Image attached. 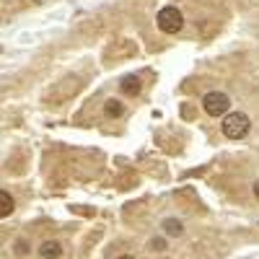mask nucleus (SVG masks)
Listing matches in <instances>:
<instances>
[{
	"label": "nucleus",
	"instance_id": "f257e3e1",
	"mask_svg": "<svg viewBox=\"0 0 259 259\" xmlns=\"http://www.w3.org/2000/svg\"><path fill=\"white\" fill-rule=\"evenodd\" d=\"M221 130H223V135H226L228 140H241V138L249 135L251 119H249L246 114H241V112H231V114H226Z\"/></svg>",
	"mask_w": 259,
	"mask_h": 259
},
{
	"label": "nucleus",
	"instance_id": "f03ea898",
	"mask_svg": "<svg viewBox=\"0 0 259 259\" xmlns=\"http://www.w3.org/2000/svg\"><path fill=\"white\" fill-rule=\"evenodd\" d=\"M156 24H158V29H161L163 34H177V31H182V26H184V16H182V11H179L177 6H166V8L158 11Z\"/></svg>",
	"mask_w": 259,
	"mask_h": 259
},
{
	"label": "nucleus",
	"instance_id": "7ed1b4c3",
	"mask_svg": "<svg viewBox=\"0 0 259 259\" xmlns=\"http://www.w3.org/2000/svg\"><path fill=\"white\" fill-rule=\"evenodd\" d=\"M202 109L210 114V117H223L228 109H231V99L223 94V91H210L202 96Z\"/></svg>",
	"mask_w": 259,
	"mask_h": 259
},
{
	"label": "nucleus",
	"instance_id": "20e7f679",
	"mask_svg": "<svg viewBox=\"0 0 259 259\" xmlns=\"http://www.w3.org/2000/svg\"><path fill=\"white\" fill-rule=\"evenodd\" d=\"M39 256H41V259H60V256H62L60 241H45V244L39 246Z\"/></svg>",
	"mask_w": 259,
	"mask_h": 259
},
{
	"label": "nucleus",
	"instance_id": "39448f33",
	"mask_svg": "<svg viewBox=\"0 0 259 259\" xmlns=\"http://www.w3.org/2000/svg\"><path fill=\"white\" fill-rule=\"evenodd\" d=\"M104 112H106V117H122L124 104H122L119 99H109V101L104 104Z\"/></svg>",
	"mask_w": 259,
	"mask_h": 259
},
{
	"label": "nucleus",
	"instance_id": "423d86ee",
	"mask_svg": "<svg viewBox=\"0 0 259 259\" xmlns=\"http://www.w3.org/2000/svg\"><path fill=\"white\" fill-rule=\"evenodd\" d=\"M161 226H163L166 236H182V233H184V226H182V221H174V218H166Z\"/></svg>",
	"mask_w": 259,
	"mask_h": 259
},
{
	"label": "nucleus",
	"instance_id": "0eeeda50",
	"mask_svg": "<svg viewBox=\"0 0 259 259\" xmlns=\"http://www.w3.org/2000/svg\"><path fill=\"white\" fill-rule=\"evenodd\" d=\"M0 202H3V207H0V215H3V218H8V215L13 212V197L8 194V189L0 192Z\"/></svg>",
	"mask_w": 259,
	"mask_h": 259
},
{
	"label": "nucleus",
	"instance_id": "6e6552de",
	"mask_svg": "<svg viewBox=\"0 0 259 259\" xmlns=\"http://www.w3.org/2000/svg\"><path fill=\"white\" fill-rule=\"evenodd\" d=\"M122 91L130 94V96H138L140 94V80L138 78H124L122 80Z\"/></svg>",
	"mask_w": 259,
	"mask_h": 259
},
{
	"label": "nucleus",
	"instance_id": "1a4fd4ad",
	"mask_svg": "<svg viewBox=\"0 0 259 259\" xmlns=\"http://www.w3.org/2000/svg\"><path fill=\"white\" fill-rule=\"evenodd\" d=\"M150 249H153V251H163V241L161 239H153V241H150Z\"/></svg>",
	"mask_w": 259,
	"mask_h": 259
},
{
	"label": "nucleus",
	"instance_id": "9d476101",
	"mask_svg": "<svg viewBox=\"0 0 259 259\" xmlns=\"http://www.w3.org/2000/svg\"><path fill=\"white\" fill-rule=\"evenodd\" d=\"M251 192H254V197H256V200H259V179H256V182H254V187H251Z\"/></svg>",
	"mask_w": 259,
	"mask_h": 259
},
{
	"label": "nucleus",
	"instance_id": "9b49d317",
	"mask_svg": "<svg viewBox=\"0 0 259 259\" xmlns=\"http://www.w3.org/2000/svg\"><path fill=\"white\" fill-rule=\"evenodd\" d=\"M119 259H135V256H119Z\"/></svg>",
	"mask_w": 259,
	"mask_h": 259
}]
</instances>
